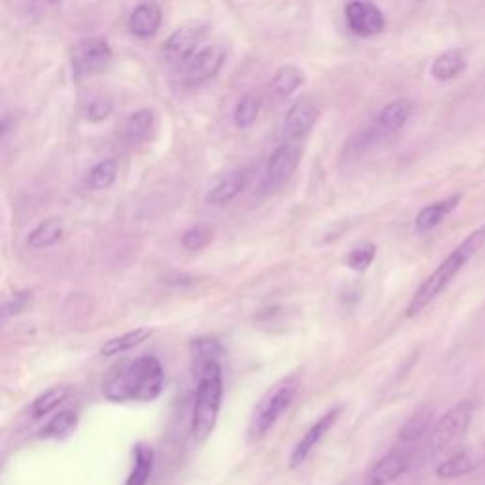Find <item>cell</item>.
Segmentation results:
<instances>
[{
    "instance_id": "6da1fadb",
    "label": "cell",
    "mask_w": 485,
    "mask_h": 485,
    "mask_svg": "<svg viewBox=\"0 0 485 485\" xmlns=\"http://www.w3.org/2000/svg\"><path fill=\"white\" fill-rule=\"evenodd\" d=\"M164 387L166 372L161 362L154 355H142L106 381L104 396L116 404L152 402L164 393Z\"/></svg>"
},
{
    "instance_id": "7a4b0ae2",
    "label": "cell",
    "mask_w": 485,
    "mask_h": 485,
    "mask_svg": "<svg viewBox=\"0 0 485 485\" xmlns=\"http://www.w3.org/2000/svg\"><path fill=\"white\" fill-rule=\"evenodd\" d=\"M483 245H485V224H481L478 230L470 234L461 245L457 247L448 258H443L435 272L427 277V281L420 287V290H417L413 294V298L410 300L406 315L408 317L420 315L430 302H435L438 296L451 285V281L457 277V273L461 272V269L470 262V258H473V256Z\"/></svg>"
},
{
    "instance_id": "3957f363",
    "label": "cell",
    "mask_w": 485,
    "mask_h": 485,
    "mask_svg": "<svg viewBox=\"0 0 485 485\" xmlns=\"http://www.w3.org/2000/svg\"><path fill=\"white\" fill-rule=\"evenodd\" d=\"M224 396V375L220 362H209L197 372V389L192 413V433L197 442H205L219 421Z\"/></svg>"
},
{
    "instance_id": "277c9868",
    "label": "cell",
    "mask_w": 485,
    "mask_h": 485,
    "mask_svg": "<svg viewBox=\"0 0 485 485\" xmlns=\"http://www.w3.org/2000/svg\"><path fill=\"white\" fill-rule=\"evenodd\" d=\"M298 377L287 375L266 390L249 420L247 440L250 443L262 440L285 415V412L292 406L296 395H298Z\"/></svg>"
},
{
    "instance_id": "5b68a950",
    "label": "cell",
    "mask_w": 485,
    "mask_h": 485,
    "mask_svg": "<svg viewBox=\"0 0 485 485\" xmlns=\"http://www.w3.org/2000/svg\"><path fill=\"white\" fill-rule=\"evenodd\" d=\"M474 417V404L463 400L443 413L436 425L428 430L430 440L428 446L435 453H446L459 443L468 433L470 423Z\"/></svg>"
},
{
    "instance_id": "8992f818",
    "label": "cell",
    "mask_w": 485,
    "mask_h": 485,
    "mask_svg": "<svg viewBox=\"0 0 485 485\" xmlns=\"http://www.w3.org/2000/svg\"><path fill=\"white\" fill-rule=\"evenodd\" d=\"M114 59L111 44L101 36H89L80 40L73 50V73L76 78H89L103 73Z\"/></svg>"
},
{
    "instance_id": "52a82bcc",
    "label": "cell",
    "mask_w": 485,
    "mask_h": 485,
    "mask_svg": "<svg viewBox=\"0 0 485 485\" xmlns=\"http://www.w3.org/2000/svg\"><path fill=\"white\" fill-rule=\"evenodd\" d=\"M227 51L224 46L212 44L207 48L197 50L194 56L184 63L182 71V84L186 88H197L201 84L209 82L220 73L226 63Z\"/></svg>"
},
{
    "instance_id": "ba28073f",
    "label": "cell",
    "mask_w": 485,
    "mask_h": 485,
    "mask_svg": "<svg viewBox=\"0 0 485 485\" xmlns=\"http://www.w3.org/2000/svg\"><path fill=\"white\" fill-rule=\"evenodd\" d=\"M207 36V29L201 25H188L174 31L161 46V58L171 65L186 63L197 51Z\"/></svg>"
},
{
    "instance_id": "9c48e42d",
    "label": "cell",
    "mask_w": 485,
    "mask_h": 485,
    "mask_svg": "<svg viewBox=\"0 0 485 485\" xmlns=\"http://www.w3.org/2000/svg\"><path fill=\"white\" fill-rule=\"evenodd\" d=\"M302 146L298 144H281L277 150L269 156L266 169V184L269 190H277L282 184H287L292 174L298 169L302 161Z\"/></svg>"
},
{
    "instance_id": "30bf717a",
    "label": "cell",
    "mask_w": 485,
    "mask_h": 485,
    "mask_svg": "<svg viewBox=\"0 0 485 485\" xmlns=\"http://www.w3.org/2000/svg\"><path fill=\"white\" fill-rule=\"evenodd\" d=\"M345 19L349 29L357 36L370 38L375 35H381L385 31V16L383 12L368 0H353L345 6Z\"/></svg>"
},
{
    "instance_id": "8fae6325",
    "label": "cell",
    "mask_w": 485,
    "mask_h": 485,
    "mask_svg": "<svg viewBox=\"0 0 485 485\" xmlns=\"http://www.w3.org/2000/svg\"><path fill=\"white\" fill-rule=\"evenodd\" d=\"M342 406H334L330 412H327L325 415L320 417V420L307 430V433L302 436V440L296 443V448L290 455V468H298L304 465V461L309 457V453H312L317 446L319 442L325 438L330 428L334 427V423L338 421V417L342 415Z\"/></svg>"
},
{
    "instance_id": "7c38bea8",
    "label": "cell",
    "mask_w": 485,
    "mask_h": 485,
    "mask_svg": "<svg viewBox=\"0 0 485 485\" xmlns=\"http://www.w3.org/2000/svg\"><path fill=\"white\" fill-rule=\"evenodd\" d=\"M412 112H413V103L410 99H396L393 103H389L380 112V116H377L375 124L372 127L377 141L383 142L389 137L396 135L404 126H406Z\"/></svg>"
},
{
    "instance_id": "4fadbf2b",
    "label": "cell",
    "mask_w": 485,
    "mask_h": 485,
    "mask_svg": "<svg viewBox=\"0 0 485 485\" xmlns=\"http://www.w3.org/2000/svg\"><path fill=\"white\" fill-rule=\"evenodd\" d=\"M319 106L307 97H302L296 101L287 116H285V133L289 139H304L305 135L313 129L315 121L319 119Z\"/></svg>"
},
{
    "instance_id": "5bb4252c",
    "label": "cell",
    "mask_w": 485,
    "mask_h": 485,
    "mask_svg": "<svg viewBox=\"0 0 485 485\" xmlns=\"http://www.w3.org/2000/svg\"><path fill=\"white\" fill-rule=\"evenodd\" d=\"M408 468H410V453L406 448H398L383 455L381 459L372 466L366 481L368 485H389L395 480H398Z\"/></svg>"
},
{
    "instance_id": "9a60e30c",
    "label": "cell",
    "mask_w": 485,
    "mask_h": 485,
    "mask_svg": "<svg viewBox=\"0 0 485 485\" xmlns=\"http://www.w3.org/2000/svg\"><path fill=\"white\" fill-rule=\"evenodd\" d=\"M247 186V171L245 169H232L224 173L222 177L211 186V190L205 196V201L214 207H224L245 190Z\"/></svg>"
},
{
    "instance_id": "2e32d148",
    "label": "cell",
    "mask_w": 485,
    "mask_h": 485,
    "mask_svg": "<svg viewBox=\"0 0 485 485\" xmlns=\"http://www.w3.org/2000/svg\"><path fill=\"white\" fill-rule=\"evenodd\" d=\"M161 21H164V12H161L159 4L158 3H142L131 12L127 27L135 36L150 38L159 31Z\"/></svg>"
},
{
    "instance_id": "e0dca14e",
    "label": "cell",
    "mask_w": 485,
    "mask_h": 485,
    "mask_svg": "<svg viewBox=\"0 0 485 485\" xmlns=\"http://www.w3.org/2000/svg\"><path fill=\"white\" fill-rule=\"evenodd\" d=\"M459 204H461V194H455L451 197L436 201V204L427 205L420 214H417L415 232L427 234L430 230H435V227H438L443 220H446V217H450Z\"/></svg>"
},
{
    "instance_id": "ac0fdd59",
    "label": "cell",
    "mask_w": 485,
    "mask_h": 485,
    "mask_svg": "<svg viewBox=\"0 0 485 485\" xmlns=\"http://www.w3.org/2000/svg\"><path fill=\"white\" fill-rule=\"evenodd\" d=\"M481 455L476 451H461L455 453L450 459H446L443 463H440V466L436 468V476L438 478H459V476H466L470 473H474L478 466H481Z\"/></svg>"
},
{
    "instance_id": "d6986e66",
    "label": "cell",
    "mask_w": 485,
    "mask_h": 485,
    "mask_svg": "<svg viewBox=\"0 0 485 485\" xmlns=\"http://www.w3.org/2000/svg\"><path fill=\"white\" fill-rule=\"evenodd\" d=\"M154 470V448L139 442L133 450V470L127 476L126 485H146Z\"/></svg>"
},
{
    "instance_id": "ffe728a7",
    "label": "cell",
    "mask_w": 485,
    "mask_h": 485,
    "mask_svg": "<svg viewBox=\"0 0 485 485\" xmlns=\"http://www.w3.org/2000/svg\"><path fill=\"white\" fill-rule=\"evenodd\" d=\"M466 69V59L459 50H448L440 53V56L433 61V66H430V74L436 78L438 82H448V80H453L465 73Z\"/></svg>"
},
{
    "instance_id": "44dd1931",
    "label": "cell",
    "mask_w": 485,
    "mask_h": 485,
    "mask_svg": "<svg viewBox=\"0 0 485 485\" xmlns=\"http://www.w3.org/2000/svg\"><path fill=\"white\" fill-rule=\"evenodd\" d=\"M305 82V73L296 65H282L281 69L273 74L272 89L277 97L287 99L294 96Z\"/></svg>"
},
{
    "instance_id": "7402d4cb",
    "label": "cell",
    "mask_w": 485,
    "mask_h": 485,
    "mask_svg": "<svg viewBox=\"0 0 485 485\" xmlns=\"http://www.w3.org/2000/svg\"><path fill=\"white\" fill-rule=\"evenodd\" d=\"M65 234V226L63 220L59 219H46L40 222L35 230L27 237V242H29L31 249H50L53 245H58Z\"/></svg>"
},
{
    "instance_id": "603a6c76",
    "label": "cell",
    "mask_w": 485,
    "mask_h": 485,
    "mask_svg": "<svg viewBox=\"0 0 485 485\" xmlns=\"http://www.w3.org/2000/svg\"><path fill=\"white\" fill-rule=\"evenodd\" d=\"M152 335V328H135L129 330L121 335H116V338L104 342V345L101 347V355L103 357H118L121 353H127L131 349L139 347L142 342H146Z\"/></svg>"
},
{
    "instance_id": "cb8c5ba5",
    "label": "cell",
    "mask_w": 485,
    "mask_h": 485,
    "mask_svg": "<svg viewBox=\"0 0 485 485\" xmlns=\"http://www.w3.org/2000/svg\"><path fill=\"white\" fill-rule=\"evenodd\" d=\"M433 415H435L433 410H430L428 406H423L410 417L406 425L400 428V435H398V440L404 443V446H410V443L417 442L428 433L430 423H433Z\"/></svg>"
},
{
    "instance_id": "d4e9b609",
    "label": "cell",
    "mask_w": 485,
    "mask_h": 485,
    "mask_svg": "<svg viewBox=\"0 0 485 485\" xmlns=\"http://www.w3.org/2000/svg\"><path fill=\"white\" fill-rule=\"evenodd\" d=\"M154 119H156L154 112L148 111V109L133 112L126 121L124 139L131 144L142 142L148 137V135H150V131L154 127Z\"/></svg>"
},
{
    "instance_id": "484cf974",
    "label": "cell",
    "mask_w": 485,
    "mask_h": 485,
    "mask_svg": "<svg viewBox=\"0 0 485 485\" xmlns=\"http://www.w3.org/2000/svg\"><path fill=\"white\" fill-rule=\"evenodd\" d=\"M78 425V415L73 410H61L44 425L40 436L48 440H63L73 435V430Z\"/></svg>"
},
{
    "instance_id": "4316f807",
    "label": "cell",
    "mask_w": 485,
    "mask_h": 485,
    "mask_svg": "<svg viewBox=\"0 0 485 485\" xmlns=\"http://www.w3.org/2000/svg\"><path fill=\"white\" fill-rule=\"evenodd\" d=\"M118 177V164L114 159H103L97 166H93L86 177V186L89 190H106L114 184Z\"/></svg>"
},
{
    "instance_id": "83f0119b",
    "label": "cell",
    "mask_w": 485,
    "mask_h": 485,
    "mask_svg": "<svg viewBox=\"0 0 485 485\" xmlns=\"http://www.w3.org/2000/svg\"><path fill=\"white\" fill-rule=\"evenodd\" d=\"M69 396V387H51L46 393L35 398L31 404V413L35 420H40V417L50 415L53 410L59 408L61 404Z\"/></svg>"
},
{
    "instance_id": "f1b7e54d",
    "label": "cell",
    "mask_w": 485,
    "mask_h": 485,
    "mask_svg": "<svg viewBox=\"0 0 485 485\" xmlns=\"http://www.w3.org/2000/svg\"><path fill=\"white\" fill-rule=\"evenodd\" d=\"M260 109H262V99L256 96V93H247L245 97L239 99L235 106V112H234L235 126L239 129L250 127L256 121V118H258Z\"/></svg>"
},
{
    "instance_id": "f546056e",
    "label": "cell",
    "mask_w": 485,
    "mask_h": 485,
    "mask_svg": "<svg viewBox=\"0 0 485 485\" xmlns=\"http://www.w3.org/2000/svg\"><path fill=\"white\" fill-rule=\"evenodd\" d=\"M212 239H214L212 226H209V224H196L192 227H188V230L182 234L181 242H182V247L186 250L197 252V250H204L205 247H209Z\"/></svg>"
},
{
    "instance_id": "4dcf8cb0",
    "label": "cell",
    "mask_w": 485,
    "mask_h": 485,
    "mask_svg": "<svg viewBox=\"0 0 485 485\" xmlns=\"http://www.w3.org/2000/svg\"><path fill=\"white\" fill-rule=\"evenodd\" d=\"M194 351V368L196 373L209 362H219L220 357V345L217 340H196L192 345Z\"/></svg>"
},
{
    "instance_id": "1f68e13d",
    "label": "cell",
    "mask_w": 485,
    "mask_h": 485,
    "mask_svg": "<svg viewBox=\"0 0 485 485\" xmlns=\"http://www.w3.org/2000/svg\"><path fill=\"white\" fill-rule=\"evenodd\" d=\"M375 258V245L373 242H360L351 252L347 254V266L355 272H366Z\"/></svg>"
},
{
    "instance_id": "d6a6232c",
    "label": "cell",
    "mask_w": 485,
    "mask_h": 485,
    "mask_svg": "<svg viewBox=\"0 0 485 485\" xmlns=\"http://www.w3.org/2000/svg\"><path fill=\"white\" fill-rule=\"evenodd\" d=\"M111 114H112V103L103 97L91 101L88 106V118L91 121H96V124H101V121L109 118Z\"/></svg>"
},
{
    "instance_id": "836d02e7",
    "label": "cell",
    "mask_w": 485,
    "mask_h": 485,
    "mask_svg": "<svg viewBox=\"0 0 485 485\" xmlns=\"http://www.w3.org/2000/svg\"><path fill=\"white\" fill-rule=\"evenodd\" d=\"M23 305H25V298H23L21 302H16V300H13L12 304H8V305H3V307H0V317L18 313V312H19V309H21Z\"/></svg>"
},
{
    "instance_id": "e575fe53",
    "label": "cell",
    "mask_w": 485,
    "mask_h": 485,
    "mask_svg": "<svg viewBox=\"0 0 485 485\" xmlns=\"http://www.w3.org/2000/svg\"><path fill=\"white\" fill-rule=\"evenodd\" d=\"M6 129H8V119L0 118V137H3V135L6 133Z\"/></svg>"
},
{
    "instance_id": "d590c367",
    "label": "cell",
    "mask_w": 485,
    "mask_h": 485,
    "mask_svg": "<svg viewBox=\"0 0 485 485\" xmlns=\"http://www.w3.org/2000/svg\"><path fill=\"white\" fill-rule=\"evenodd\" d=\"M38 3H42V4H46V6H51V4L61 3V0H38Z\"/></svg>"
}]
</instances>
